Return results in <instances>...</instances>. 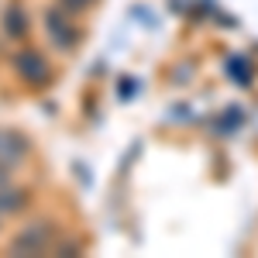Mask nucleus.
I'll return each mask as SVG.
<instances>
[{"label": "nucleus", "instance_id": "f257e3e1", "mask_svg": "<svg viewBox=\"0 0 258 258\" xmlns=\"http://www.w3.org/2000/svg\"><path fill=\"white\" fill-rule=\"evenodd\" d=\"M52 241H55V231H52V224L48 220H35V224H28V227H21L14 241H11V255H45L48 248H52Z\"/></svg>", "mask_w": 258, "mask_h": 258}, {"label": "nucleus", "instance_id": "f03ea898", "mask_svg": "<svg viewBox=\"0 0 258 258\" xmlns=\"http://www.w3.org/2000/svg\"><path fill=\"white\" fill-rule=\"evenodd\" d=\"M45 28H48V38H52V45L55 48H62V52H69V48H76V28L69 24V18H66V11L62 7H52L48 14H45Z\"/></svg>", "mask_w": 258, "mask_h": 258}, {"label": "nucleus", "instance_id": "7ed1b4c3", "mask_svg": "<svg viewBox=\"0 0 258 258\" xmlns=\"http://www.w3.org/2000/svg\"><path fill=\"white\" fill-rule=\"evenodd\" d=\"M24 155H28V141H24V135H18V131H4V127H0V162L14 169L18 162H24Z\"/></svg>", "mask_w": 258, "mask_h": 258}, {"label": "nucleus", "instance_id": "20e7f679", "mask_svg": "<svg viewBox=\"0 0 258 258\" xmlns=\"http://www.w3.org/2000/svg\"><path fill=\"white\" fill-rule=\"evenodd\" d=\"M14 66H18V73H21V80H28V83H45L48 80V66H45V59H41L38 52H21L18 59H14Z\"/></svg>", "mask_w": 258, "mask_h": 258}, {"label": "nucleus", "instance_id": "39448f33", "mask_svg": "<svg viewBox=\"0 0 258 258\" xmlns=\"http://www.w3.org/2000/svg\"><path fill=\"white\" fill-rule=\"evenodd\" d=\"M24 203H28V193L14 186V179L11 182H0V217H11V214L24 210Z\"/></svg>", "mask_w": 258, "mask_h": 258}, {"label": "nucleus", "instance_id": "423d86ee", "mask_svg": "<svg viewBox=\"0 0 258 258\" xmlns=\"http://www.w3.org/2000/svg\"><path fill=\"white\" fill-rule=\"evenodd\" d=\"M24 31H28L24 11H21L18 4H11V7L4 11V35H7V38H24Z\"/></svg>", "mask_w": 258, "mask_h": 258}, {"label": "nucleus", "instance_id": "0eeeda50", "mask_svg": "<svg viewBox=\"0 0 258 258\" xmlns=\"http://www.w3.org/2000/svg\"><path fill=\"white\" fill-rule=\"evenodd\" d=\"M97 0H62V11L66 14H83V11H90Z\"/></svg>", "mask_w": 258, "mask_h": 258}]
</instances>
